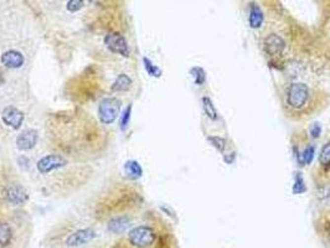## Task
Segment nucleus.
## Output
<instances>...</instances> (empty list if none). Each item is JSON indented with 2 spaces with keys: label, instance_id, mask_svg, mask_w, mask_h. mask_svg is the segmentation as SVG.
Segmentation results:
<instances>
[{
  "label": "nucleus",
  "instance_id": "1",
  "mask_svg": "<svg viewBox=\"0 0 330 248\" xmlns=\"http://www.w3.org/2000/svg\"><path fill=\"white\" fill-rule=\"evenodd\" d=\"M163 238L155 227L139 225L132 228L119 248H163Z\"/></svg>",
  "mask_w": 330,
  "mask_h": 248
},
{
  "label": "nucleus",
  "instance_id": "2",
  "mask_svg": "<svg viewBox=\"0 0 330 248\" xmlns=\"http://www.w3.org/2000/svg\"><path fill=\"white\" fill-rule=\"evenodd\" d=\"M29 192L13 174L0 168V204L1 205H24L29 200Z\"/></svg>",
  "mask_w": 330,
  "mask_h": 248
},
{
  "label": "nucleus",
  "instance_id": "3",
  "mask_svg": "<svg viewBox=\"0 0 330 248\" xmlns=\"http://www.w3.org/2000/svg\"><path fill=\"white\" fill-rule=\"evenodd\" d=\"M310 98V90L304 82H294L288 86L286 91V103L294 110L303 109Z\"/></svg>",
  "mask_w": 330,
  "mask_h": 248
},
{
  "label": "nucleus",
  "instance_id": "4",
  "mask_svg": "<svg viewBox=\"0 0 330 248\" xmlns=\"http://www.w3.org/2000/svg\"><path fill=\"white\" fill-rule=\"evenodd\" d=\"M122 103L118 98L107 97L98 105V119L102 124H112L118 118Z\"/></svg>",
  "mask_w": 330,
  "mask_h": 248
},
{
  "label": "nucleus",
  "instance_id": "5",
  "mask_svg": "<svg viewBox=\"0 0 330 248\" xmlns=\"http://www.w3.org/2000/svg\"><path fill=\"white\" fill-rule=\"evenodd\" d=\"M67 165H69V160L62 154H47L37 161L36 169L40 174L47 175L57 172Z\"/></svg>",
  "mask_w": 330,
  "mask_h": 248
},
{
  "label": "nucleus",
  "instance_id": "6",
  "mask_svg": "<svg viewBox=\"0 0 330 248\" xmlns=\"http://www.w3.org/2000/svg\"><path fill=\"white\" fill-rule=\"evenodd\" d=\"M18 230L15 222L0 213V248H9L15 242Z\"/></svg>",
  "mask_w": 330,
  "mask_h": 248
},
{
  "label": "nucleus",
  "instance_id": "7",
  "mask_svg": "<svg viewBox=\"0 0 330 248\" xmlns=\"http://www.w3.org/2000/svg\"><path fill=\"white\" fill-rule=\"evenodd\" d=\"M97 237V233L93 228L91 227H85V228H79V230L72 232L69 237L65 241V245L67 248H78L82 246L88 245L90 242H92L95 238Z\"/></svg>",
  "mask_w": 330,
  "mask_h": 248
},
{
  "label": "nucleus",
  "instance_id": "8",
  "mask_svg": "<svg viewBox=\"0 0 330 248\" xmlns=\"http://www.w3.org/2000/svg\"><path fill=\"white\" fill-rule=\"evenodd\" d=\"M105 45L113 54H118L123 57H129V55H131L128 41L124 36L118 33H110L106 35Z\"/></svg>",
  "mask_w": 330,
  "mask_h": 248
},
{
  "label": "nucleus",
  "instance_id": "9",
  "mask_svg": "<svg viewBox=\"0 0 330 248\" xmlns=\"http://www.w3.org/2000/svg\"><path fill=\"white\" fill-rule=\"evenodd\" d=\"M263 50L269 56H279L286 50V41L277 34H269L263 40Z\"/></svg>",
  "mask_w": 330,
  "mask_h": 248
},
{
  "label": "nucleus",
  "instance_id": "10",
  "mask_svg": "<svg viewBox=\"0 0 330 248\" xmlns=\"http://www.w3.org/2000/svg\"><path fill=\"white\" fill-rule=\"evenodd\" d=\"M24 119H25L24 113L14 106H8L1 110V120L10 128L19 129L23 126Z\"/></svg>",
  "mask_w": 330,
  "mask_h": 248
},
{
  "label": "nucleus",
  "instance_id": "11",
  "mask_svg": "<svg viewBox=\"0 0 330 248\" xmlns=\"http://www.w3.org/2000/svg\"><path fill=\"white\" fill-rule=\"evenodd\" d=\"M38 142V132L34 128L25 129L16 138V148L19 150H30L35 148Z\"/></svg>",
  "mask_w": 330,
  "mask_h": 248
},
{
  "label": "nucleus",
  "instance_id": "12",
  "mask_svg": "<svg viewBox=\"0 0 330 248\" xmlns=\"http://www.w3.org/2000/svg\"><path fill=\"white\" fill-rule=\"evenodd\" d=\"M0 62L8 69H19L25 62V57L18 50H8L0 56Z\"/></svg>",
  "mask_w": 330,
  "mask_h": 248
},
{
  "label": "nucleus",
  "instance_id": "13",
  "mask_svg": "<svg viewBox=\"0 0 330 248\" xmlns=\"http://www.w3.org/2000/svg\"><path fill=\"white\" fill-rule=\"evenodd\" d=\"M264 23V14L261 6L257 3L250 4V13H249V25L250 28L257 30L261 29Z\"/></svg>",
  "mask_w": 330,
  "mask_h": 248
},
{
  "label": "nucleus",
  "instance_id": "14",
  "mask_svg": "<svg viewBox=\"0 0 330 248\" xmlns=\"http://www.w3.org/2000/svg\"><path fill=\"white\" fill-rule=\"evenodd\" d=\"M129 226H131V220L127 216H115L112 220L108 221L107 230L118 235V233L126 232Z\"/></svg>",
  "mask_w": 330,
  "mask_h": 248
},
{
  "label": "nucleus",
  "instance_id": "15",
  "mask_svg": "<svg viewBox=\"0 0 330 248\" xmlns=\"http://www.w3.org/2000/svg\"><path fill=\"white\" fill-rule=\"evenodd\" d=\"M132 85H133V81L131 77L126 73H120L113 82V85L110 86V90L113 92H127L128 90H131Z\"/></svg>",
  "mask_w": 330,
  "mask_h": 248
},
{
  "label": "nucleus",
  "instance_id": "16",
  "mask_svg": "<svg viewBox=\"0 0 330 248\" xmlns=\"http://www.w3.org/2000/svg\"><path fill=\"white\" fill-rule=\"evenodd\" d=\"M201 106H202V109H204V113L206 114V117L209 118L210 120H213V122H216V120H219V112L218 109H216L215 105H214V101L211 100V97H209V96H204V97L201 98Z\"/></svg>",
  "mask_w": 330,
  "mask_h": 248
},
{
  "label": "nucleus",
  "instance_id": "17",
  "mask_svg": "<svg viewBox=\"0 0 330 248\" xmlns=\"http://www.w3.org/2000/svg\"><path fill=\"white\" fill-rule=\"evenodd\" d=\"M319 167L324 173H330V141H328L320 149L319 156H318Z\"/></svg>",
  "mask_w": 330,
  "mask_h": 248
},
{
  "label": "nucleus",
  "instance_id": "18",
  "mask_svg": "<svg viewBox=\"0 0 330 248\" xmlns=\"http://www.w3.org/2000/svg\"><path fill=\"white\" fill-rule=\"evenodd\" d=\"M318 227H319V235L322 236L323 240L330 245V210L323 215L318 223Z\"/></svg>",
  "mask_w": 330,
  "mask_h": 248
},
{
  "label": "nucleus",
  "instance_id": "19",
  "mask_svg": "<svg viewBox=\"0 0 330 248\" xmlns=\"http://www.w3.org/2000/svg\"><path fill=\"white\" fill-rule=\"evenodd\" d=\"M124 170L131 179H139L143 175V168L137 160H128L124 164Z\"/></svg>",
  "mask_w": 330,
  "mask_h": 248
},
{
  "label": "nucleus",
  "instance_id": "20",
  "mask_svg": "<svg viewBox=\"0 0 330 248\" xmlns=\"http://www.w3.org/2000/svg\"><path fill=\"white\" fill-rule=\"evenodd\" d=\"M208 142L210 145H213L216 150L220 154L226 153V148H227V141L223 137L220 136H208Z\"/></svg>",
  "mask_w": 330,
  "mask_h": 248
},
{
  "label": "nucleus",
  "instance_id": "21",
  "mask_svg": "<svg viewBox=\"0 0 330 248\" xmlns=\"http://www.w3.org/2000/svg\"><path fill=\"white\" fill-rule=\"evenodd\" d=\"M292 191L294 195H302L307 191V185H305L304 177L300 172L294 173V184H293Z\"/></svg>",
  "mask_w": 330,
  "mask_h": 248
},
{
  "label": "nucleus",
  "instance_id": "22",
  "mask_svg": "<svg viewBox=\"0 0 330 248\" xmlns=\"http://www.w3.org/2000/svg\"><path fill=\"white\" fill-rule=\"evenodd\" d=\"M190 74L194 78V83L196 86H204L206 83V71L200 66H194L190 70Z\"/></svg>",
  "mask_w": 330,
  "mask_h": 248
},
{
  "label": "nucleus",
  "instance_id": "23",
  "mask_svg": "<svg viewBox=\"0 0 330 248\" xmlns=\"http://www.w3.org/2000/svg\"><path fill=\"white\" fill-rule=\"evenodd\" d=\"M143 64H144V69H146V71L148 72L149 76L151 77H155V78H159V77L161 76V70L159 69L156 65L153 64V61L151 60H149L148 57H143Z\"/></svg>",
  "mask_w": 330,
  "mask_h": 248
},
{
  "label": "nucleus",
  "instance_id": "24",
  "mask_svg": "<svg viewBox=\"0 0 330 248\" xmlns=\"http://www.w3.org/2000/svg\"><path fill=\"white\" fill-rule=\"evenodd\" d=\"M300 153H302L303 164H304V165H310L313 159H314V154H315L314 145H313V144H308Z\"/></svg>",
  "mask_w": 330,
  "mask_h": 248
},
{
  "label": "nucleus",
  "instance_id": "25",
  "mask_svg": "<svg viewBox=\"0 0 330 248\" xmlns=\"http://www.w3.org/2000/svg\"><path fill=\"white\" fill-rule=\"evenodd\" d=\"M132 108H133V106L129 105L128 107H127L126 109H124V112H123L122 118H120V129H122V131H124V129H126L127 127H128L129 120H131Z\"/></svg>",
  "mask_w": 330,
  "mask_h": 248
},
{
  "label": "nucleus",
  "instance_id": "26",
  "mask_svg": "<svg viewBox=\"0 0 330 248\" xmlns=\"http://www.w3.org/2000/svg\"><path fill=\"white\" fill-rule=\"evenodd\" d=\"M83 4L85 3L82 0H70L67 3V10L71 11V13H76L83 6Z\"/></svg>",
  "mask_w": 330,
  "mask_h": 248
},
{
  "label": "nucleus",
  "instance_id": "27",
  "mask_svg": "<svg viewBox=\"0 0 330 248\" xmlns=\"http://www.w3.org/2000/svg\"><path fill=\"white\" fill-rule=\"evenodd\" d=\"M309 134L313 139L319 138L320 134H322V126H320L319 123H314V124H312V127H310L309 129Z\"/></svg>",
  "mask_w": 330,
  "mask_h": 248
}]
</instances>
